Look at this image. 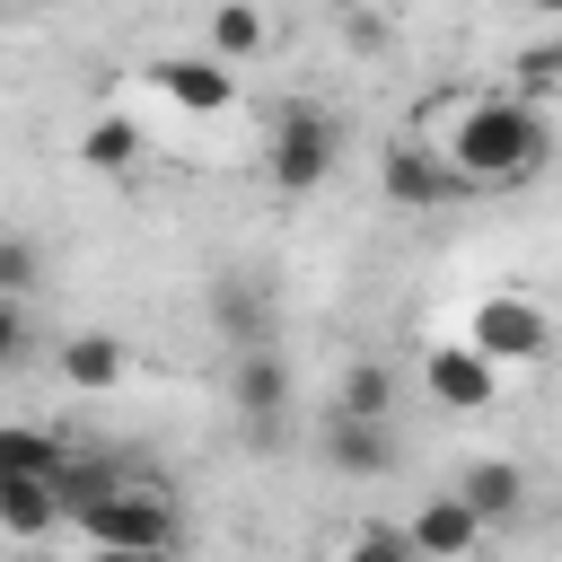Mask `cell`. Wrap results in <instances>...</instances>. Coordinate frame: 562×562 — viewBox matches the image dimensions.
<instances>
[{"label": "cell", "mask_w": 562, "mask_h": 562, "mask_svg": "<svg viewBox=\"0 0 562 562\" xmlns=\"http://www.w3.org/2000/svg\"><path fill=\"white\" fill-rule=\"evenodd\" d=\"M334 413H342V422H386V413H395V369H386V360H351L342 386H334Z\"/></svg>", "instance_id": "18"}, {"label": "cell", "mask_w": 562, "mask_h": 562, "mask_svg": "<svg viewBox=\"0 0 562 562\" xmlns=\"http://www.w3.org/2000/svg\"><path fill=\"white\" fill-rule=\"evenodd\" d=\"M395 536H404V553H413V562H474V544H483V527L465 518V501H457V492H430Z\"/></svg>", "instance_id": "8"}, {"label": "cell", "mask_w": 562, "mask_h": 562, "mask_svg": "<svg viewBox=\"0 0 562 562\" xmlns=\"http://www.w3.org/2000/svg\"><path fill=\"white\" fill-rule=\"evenodd\" d=\"M18 562H70V553H53V544H35V553H18Z\"/></svg>", "instance_id": "24"}, {"label": "cell", "mask_w": 562, "mask_h": 562, "mask_svg": "<svg viewBox=\"0 0 562 562\" xmlns=\"http://www.w3.org/2000/svg\"><path fill=\"white\" fill-rule=\"evenodd\" d=\"M211 325L228 334V351H272V299L255 281H211Z\"/></svg>", "instance_id": "12"}, {"label": "cell", "mask_w": 562, "mask_h": 562, "mask_svg": "<svg viewBox=\"0 0 562 562\" xmlns=\"http://www.w3.org/2000/svg\"><path fill=\"white\" fill-rule=\"evenodd\" d=\"M553 88H562V35H536V44L518 53V79H509L501 97H518V105H536V114H544V105H553Z\"/></svg>", "instance_id": "19"}, {"label": "cell", "mask_w": 562, "mask_h": 562, "mask_svg": "<svg viewBox=\"0 0 562 562\" xmlns=\"http://www.w3.org/2000/svg\"><path fill=\"white\" fill-rule=\"evenodd\" d=\"M228 395H237L246 422H281V413H290V360H281V351H237Z\"/></svg>", "instance_id": "13"}, {"label": "cell", "mask_w": 562, "mask_h": 562, "mask_svg": "<svg viewBox=\"0 0 562 562\" xmlns=\"http://www.w3.org/2000/svg\"><path fill=\"white\" fill-rule=\"evenodd\" d=\"M70 536H79V553H167V562H176L184 518H176V492H167L158 474H140L132 492H114V501L79 509V518H70Z\"/></svg>", "instance_id": "2"}, {"label": "cell", "mask_w": 562, "mask_h": 562, "mask_svg": "<svg viewBox=\"0 0 562 562\" xmlns=\"http://www.w3.org/2000/svg\"><path fill=\"white\" fill-rule=\"evenodd\" d=\"M140 79H149L176 114H228V105H237V70H220L211 53H158Z\"/></svg>", "instance_id": "6"}, {"label": "cell", "mask_w": 562, "mask_h": 562, "mask_svg": "<svg viewBox=\"0 0 562 562\" xmlns=\"http://www.w3.org/2000/svg\"><path fill=\"white\" fill-rule=\"evenodd\" d=\"M316 457H325L334 474H351V483H378V474H395V430H386V422H342V413H325V422H316Z\"/></svg>", "instance_id": "9"}, {"label": "cell", "mask_w": 562, "mask_h": 562, "mask_svg": "<svg viewBox=\"0 0 562 562\" xmlns=\"http://www.w3.org/2000/svg\"><path fill=\"white\" fill-rule=\"evenodd\" d=\"M53 527H61V509H53V483H9V474H0V536H9L18 553H35Z\"/></svg>", "instance_id": "16"}, {"label": "cell", "mask_w": 562, "mask_h": 562, "mask_svg": "<svg viewBox=\"0 0 562 562\" xmlns=\"http://www.w3.org/2000/svg\"><path fill=\"white\" fill-rule=\"evenodd\" d=\"M378 193L395 202V211H439V202H474L448 167H439V149L430 140H386L378 149Z\"/></svg>", "instance_id": "5"}, {"label": "cell", "mask_w": 562, "mask_h": 562, "mask_svg": "<svg viewBox=\"0 0 562 562\" xmlns=\"http://www.w3.org/2000/svg\"><path fill=\"white\" fill-rule=\"evenodd\" d=\"M61 457H70V448H61L53 430H35V422H0V474H9V483H53Z\"/></svg>", "instance_id": "17"}, {"label": "cell", "mask_w": 562, "mask_h": 562, "mask_svg": "<svg viewBox=\"0 0 562 562\" xmlns=\"http://www.w3.org/2000/svg\"><path fill=\"white\" fill-rule=\"evenodd\" d=\"M79 562H167V553H79Z\"/></svg>", "instance_id": "23"}, {"label": "cell", "mask_w": 562, "mask_h": 562, "mask_svg": "<svg viewBox=\"0 0 562 562\" xmlns=\"http://www.w3.org/2000/svg\"><path fill=\"white\" fill-rule=\"evenodd\" d=\"M272 44V18L263 9H246V0H228V9H211V26H202V53L220 61V70H237V61H255Z\"/></svg>", "instance_id": "15"}, {"label": "cell", "mask_w": 562, "mask_h": 562, "mask_svg": "<svg viewBox=\"0 0 562 562\" xmlns=\"http://www.w3.org/2000/svg\"><path fill=\"white\" fill-rule=\"evenodd\" d=\"M35 281H44V246H35V237H0V299L18 307Z\"/></svg>", "instance_id": "20"}, {"label": "cell", "mask_w": 562, "mask_h": 562, "mask_svg": "<svg viewBox=\"0 0 562 562\" xmlns=\"http://www.w3.org/2000/svg\"><path fill=\"white\" fill-rule=\"evenodd\" d=\"M457 501H465V518L492 536V527H509V518L527 509V465H518V457H474V465L457 474Z\"/></svg>", "instance_id": "10"}, {"label": "cell", "mask_w": 562, "mask_h": 562, "mask_svg": "<svg viewBox=\"0 0 562 562\" xmlns=\"http://www.w3.org/2000/svg\"><path fill=\"white\" fill-rule=\"evenodd\" d=\"M334 158H342V132H334V114H325V105H281V123H272V149H263L272 184H281V193H316V184L334 176Z\"/></svg>", "instance_id": "4"}, {"label": "cell", "mask_w": 562, "mask_h": 562, "mask_svg": "<svg viewBox=\"0 0 562 562\" xmlns=\"http://www.w3.org/2000/svg\"><path fill=\"white\" fill-rule=\"evenodd\" d=\"M334 562H413V553H404V536H395L386 518H360V527L342 536V553H334Z\"/></svg>", "instance_id": "21"}, {"label": "cell", "mask_w": 562, "mask_h": 562, "mask_svg": "<svg viewBox=\"0 0 562 562\" xmlns=\"http://www.w3.org/2000/svg\"><path fill=\"white\" fill-rule=\"evenodd\" d=\"M422 395L439 413H492L501 404V369H483L465 342H430L422 351Z\"/></svg>", "instance_id": "7"}, {"label": "cell", "mask_w": 562, "mask_h": 562, "mask_svg": "<svg viewBox=\"0 0 562 562\" xmlns=\"http://www.w3.org/2000/svg\"><path fill=\"white\" fill-rule=\"evenodd\" d=\"M413 140H430L439 167H448L465 193H509V184H527V176L553 158V114H536V105H518V97H501V88H465V97H448Z\"/></svg>", "instance_id": "1"}, {"label": "cell", "mask_w": 562, "mask_h": 562, "mask_svg": "<svg viewBox=\"0 0 562 562\" xmlns=\"http://www.w3.org/2000/svg\"><path fill=\"white\" fill-rule=\"evenodd\" d=\"M457 342L483 369H544L553 360V316H544L536 290H492V299H474V316H465Z\"/></svg>", "instance_id": "3"}, {"label": "cell", "mask_w": 562, "mask_h": 562, "mask_svg": "<svg viewBox=\"0 0 562 562\" xmlns=\"http://www.w3.org/2000/svg\"><path fill=\"white\" fill-rule=\"evenodd\" d=\"M140 158H149V123L123 114V105H105V114L79 132V167H97V176H132Z\"/></svg>", "instance_id": "11"}, {"label": "cell", "mask_w": 562, "mask_h": 562, "mask_svg": "<svg viewBox=\"0 0 562 562\" xmlns=\"http://www.w3.org/2000/svg\"><path fill=\"white\" fill-rule=\"evenodd\" d=\"M61 378H70L79 395H114V386L132 378V351H123L114 334H70V342H61Z\"/></svg>", "instance_id": "14"}, {"label": "cell", "mask_w": 562, "mask_h": 562, "mask_svg": "<svg viewBox=\"0 0 562 562\" xmlns=\"http://www.w3.org/2000/svg\"><path fill=\"white\" fill-rule=\"evenodd\" d=\"M26 342H35V334H26V307H9V299H0V369H18V360H26Z\"/></svg>", "instance_id": "22"}]
</instances>
